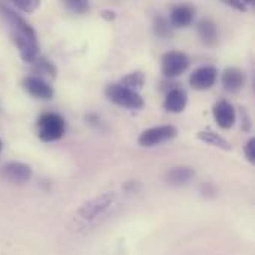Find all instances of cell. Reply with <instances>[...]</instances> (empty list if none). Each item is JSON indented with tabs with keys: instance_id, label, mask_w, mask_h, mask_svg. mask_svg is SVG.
<instances>
[{
	"instance_id": "cell-1",
	"label": "cell",
	"mask_w": 255,
	"mask_h": 255,
	"mask_svg": "<svg viewBox=\"0 0 255 255\" xmlns=\"http://www.w3.org/2000/svg\"><path fill=\"white\" fill-rule=\"evenodd\" d=\"M106 97L115 105L127 109H142L145 106L143 99L139 93L123 87L121 84H109L105 90Z\"/></svg>"
},
{
	"instance_id": "cell-2",
	"label": "cell",
	"mask_w": 255,
	"mask_h": 255,
	"mask_svg": "<svg viewBox=\"0 0 255 255\" xmlns=\"http://www.w3.org/2000/svg\"><path fill=\"white\" fill-rule=\"evenodd\" d=\"M64 120L58 114H43L37 120V136L43 142H54L64 134Z\"/></svg>"
},
{
	"instance_id": "cell-3",
	"label": "cell",
	"mask_w": 255,
	"mask_h": 255,
	"mask_svg": "<svg viewBox=\"0 0 255 255\" xmlns=\"http://www.w3.org/2000/svg\"><path fill=\"white\" fill-rule=\"evenodd\" d=\"M178 130L175 126L166 124V126H157L152 128H148L145 131L140 133L139 136V145L151 148V146H157L160 143H164L167 140H172L173 137H176Z\"/></svg>"
},
{
	"instance_id": "cell-4",
	"label": "cell",
	"mask_w": 255,
	"mask_h": 255,
	"mask_svg": "<svg viewBox=\"0 0 255 255\" xmlns=\"http://www.w3.org/2000/svg\"><path fill=\"white\" fill-rule=\"evenodd\" d=\"M190 66V58L185 52L170 51L166 52L161 58V72L167 78H176L182 75Z\"/></svg>"
},
{
	"instance_id": "cell-5",
	"label": "cell",
	"mask_w": 255,
	"mask_h": 255,
	"mask_svg": "<svg viewBox=\"0 0 255 255\" xmlns=\"http://www.w3.org/2000/svg\"><path fill=\"white\" fill-rule=\"evenodd\" d=\"M115 200V193H105L93 200H90L88 203H85L79 212H78V218L81 221H91L96 217H99L100 214H103L108 208H111V205Z\"/></svg>"
},
{
	"instance_id": "cell-6",
	"label": "cell",
	"mask_w": 255,
	"mask_h": 255,
	"mask_svg": "<svg viewBox=\"0 0 255 255\" xmlns=\"http://www.w3.org/2000/svg\"><path fill=\"white\" fill-rule=\"evenodd\" d=\"M0 175L12 184H25L31 178V169L24 163L9 161L1 167Z\"/></svg>"
},
{
	"instance_id": "cell-7",
	"label": "cell",
	"mask_w": 255,
	"mask_h": 255,
	"mask_svg": "<svg viewBox=\"0 0 255 255\" xmlns=\"http://www.w3.org/2000/svg\"><path fill=\"white\" fill-rule=\"evenodd\" d=\"M217 76H218V72L214 66H203V67L196 69L191 73L190 84L194 90H199V91L209 90L217 82Z\"/></svg>"
},
{
	"instance_id": "cell-8",
	"label": "cell",
	"mask_w": 255,
	"mask_h": 255,
	"mask_svg": "<svg viewBox=\"0 0 255 255\" xmlns=\"http://www.w3.org/2000/svg\"><path fill=\"white\" fill-rule=\"evenodd\" d=\"M22 87H24V90L28 94H31L33 97H37V99L46 100V99H51L54 96L52 87L48 82H45L42 78H37V76H27V78H24Z\"/></svg>"
},
{
	"instance_id": "cell-9",
	"label": "cell",
	"mask_w": 255,
	"mask_h": 255,
	"mask_svg": "<svg viewBox=\"0 0 255 255\" xmlns=\"http://www.w3.org/2000/svg\"><path fill=\"white\" fill-rule=\"evenodd\" d=\"M214 117H215V121L217 124L227 130V128H232L235 126V121H236V111L235 108L232 106V103H229L227 100H220L218 103H215L214 106Z\"/></svg>"
},
{
	"instance_id": "cell-10",
	"label": "cell",
	"mask_w": 255,
	"mask_h": 255,
	"mask_svg": "<svg viewBox=\"0 0 255 255\" xmlns=\"http://www.w3.org/2000/svg\"><path fill=\"white\" fill-rule=\"evenodd\" d=\"M194 21V7L190 4H178L170 10V24L173 27H188Z\"/></svg>"
},
{
	"instance_id": "cell-11",
	"label": "cell",
	"mask_w": 255,
	"mask_h": 255,
	"mask_svg": "<svg viewBox=\"0 0 255 255\" xmlns=\"http://www.w3.org/2000/svg\"><path fill=\"white\" fill-rule=\"evenodd\" d=\"M187 102H188L187 93L181 88H173L167 93V96L164 99V108L169 112L179 114L185 109Z\"/></svg>"
},
{
	"instance_id": "cell-12",
	"label": "cell",
	"mask_w": 255,
	"mask_h": 255,
	"mask_svg": "<svg viewBox=\"0 0 255 255\" xmlns=\"http://www.w3.org/2000/svg\"><path fill=\"white\" fill-rule=\"evenodd\" d=\"M245 84V73L238 67H229L223 73V85L230 93H238Z\"/></svg>"
},
{
	"instance_id": "cell-13",
	"label": "cell",
	"mask_w": 255,
	"mask_h": 255,
	"mask_svg": "<svg viewBox=\"0 0 255 255\" xmlns=\"http://www.w3.org/2000/svg\"><path fill=\"white\" fill-rule=\"evenodd\" d=\"M197 31H199V36L200 39L212 46L218 42V28H217V24L212 21V19H208V18H203L199 21L197 24Z\"/></svg>"
},
{
	"instance_id": "cell-14",
	"label": "cell",
	"mask_w": 255,
	"mask_h": 255,
	"mask_svg": "<svg viewBox=\"0 0 255 255\" xmlns=\"http://www.w3.org/2000/svg\"><path fill=\"white\" fill-rule=\"evenodd\" d=\"M194 178V170L190 167H173L167 172L166 175V181L170 185L179 187V185H185L187 182H190Z\"/></svg>"
},
{
	"instance_id": "cell-15",
	"label": "cell",
	"mask_w": 255,
	"mask_h": 255,
	"mask_svg": "<svg viewBox=\"0 0 255 255\" xmlns=\"http://www.w3.org/2000/svg\"><path fill=\"white\" fill-rule=\"evenodd\" d=\"M197 137H199L200 140H203V142H206V143H209V145L218 146V148H221V149H224V151H230V149H232V145H230L223 136H220L218 133H215V131H212V130H202V131H199Z\"/></svg>"
},
{
	"instance_id": "cell-16",
	"label": "cell",
	"mask_w": 255,
	"mask_h": 255,
	"mask_svg": "<svg viewBox=\"0 0 255 255\" xmlns=\"http://www.w3.org/2000/svg\"><path fill=\"white\" fill-rule=\"evenodd\" d=\"M145 84V75L142 72H133V73H128L127 76H124L121 79V85L128 88V90H133L137 93V90H140Z\"/></svg>"
},
{
	"instance_id": "cell-17",
	"label": "cell",
	"mask_w": 255,
	"mask_h": 255,
	"mask_svg": "<svg viewBox=\"0 0 255 255\" xmlns=\"http://www.w3.org/2000/svg\"><path fill=\"white\" fill-rule=\"evenodd\" d=\"M34 72H37V73H40L43 76H48V78H55L57 69H55L52 61H49L45 57H39L34 61Z\"/></svg>"
},
{
	"instance_id": "cell-18",
	"label": "cell",
	"mask_w": 255,
	"mask_h": 255,
	"mask_svg": "<svg viewBox=\"0 0 255 255\" xmlns=\"http://www.w3.org/2000/svg\"><path fill=\"white\" fill-rule=\"evenodd\" d=\"M154 31L160 37H170L172 36V24L166 18L157 16L154 21Z\"/></svg>"
},
{
	"instance_id": "cell-19",
	"label": "cell",
	"mask_w": 255,
	"mask_h": 255,
	"mask_svg": "<svg viewBox=\"0 0 255 255\" xmlns=\"http://www.w3.org/2000/svg\"><path fill=\"white\" fill-rule=\"evenodd\" d=\"M66 6L76 13H84L88 10V3L85 0H66Z\"/></svg>"
},
{
	"instance_id": "cell-20",
	"label": "cell",
	"mask_w": 255,
	"mask_h": 255,
	"mask_svg": "<svg viewBox=\"0 0 255 255\" xmlns=\"http://www.w3.org/2000/svg\"><path fill=\"white\" fill-rule=\"evenodd\" d=\"M13 3H15V6L18 9H21L24 12H31V10H34L39 6L37 0H15Z\"/></svg>"
},
{
	"instance_id": "cell-21",
	"label": "cell",
	"mask_w": 255,
	"mask_h": 255,
	"mask_svg": "<svg viewBox=\"0 0 255 255\" xmlns=\"http://www.w3.org/2000/svg\"><path fill=\"white\" fill-rule=\"evenodd\" d=\"M245 154H247V158L251 161V163H254L255 161V139H250L248 140V143H247V146H245Z\"/></svg>"
},
{
	"instance_id": "cell-22",
	"label": "cell",
	"mask_w": 255,
	"mask_h": 255,
	"mask_svg": "<svg viewBox=\"0 0 255 255\" xmlns=\"http://www.w3.org/2000/svg\"><path fill=\"white\" fill-rule=\"evenodd\" d=\"M230 6H235V7H238L239 10H245L247 7H245V4L242 3V1H236V0H232V1H227Z\"/></svg>"
},
{
	"instance_id": "cell-23",
	"label": "cell",
	"mask_w": 255,
	"mask_h": 255,
	"mask_svg": "<svg viewBox=\"0 0 255 255\" xmlns=\"http://www.w3.org/2000/svg\"><path fill=\"white\" fill-rule=\"evenodd\" d=\"M1 148H3V143H1V139H0V152H1Z\"/></svg>"
}]
</instances>
